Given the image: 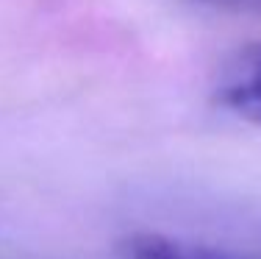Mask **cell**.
Instances as JSON below:
<instances>
[{
  "mask_svg": "<svg viewBox=\"0 0 261 259\" xmlns=\"http://www.w3.org/2000/svg\"><path fill=\"white\" fill-rule=\"evenodd\" d=\"M217 101L236 117L261 126V42L239 48L222 64Z\"/></svg>",
  "mask_w": 261,
  "mask_h": 259,
  "instance_id": "1",
  "label": "cell"
},
{
  "mask_svg": "<svg viewBox=\"0 0 261 259\" xmlns=\"http://www.w3.org/2000/svg\"><path fill=\"white\" fill-rule=\"evenodd\" d=\"M120 251L125 259H239L228 256L220 251L203 248L195 243H181V240L164 237V234H150V231H136L120 240Z\"/></svg>",
  "mask_w": 261,
  "mask_h": 259,
  "instance_id": "2",
  "label": "cell"
},
{
  "mask_svg": "<svg viewBox=\"0 0 261 259\" xmlns=\"http://www.w3.org/2000/svg\"><path fill=\"white\" fill-rule=\"evenodd\" d=\"M239 3H253V0H239Z\"/></svg>",
  "mask_w": 261,
  "mask_h": 259,
  "instance_id": "3",
  "label": "cell"
}]
</instances>
